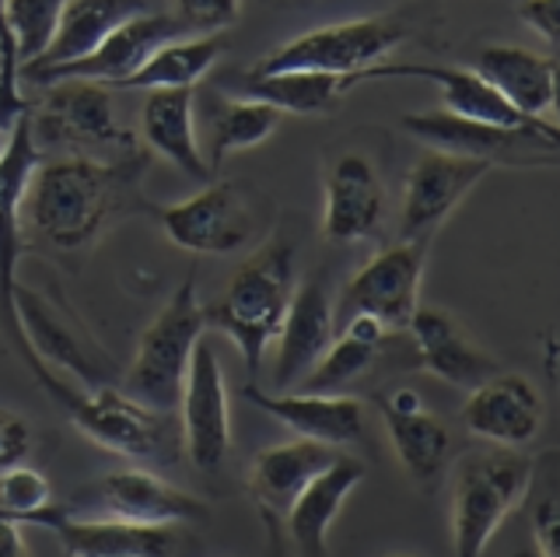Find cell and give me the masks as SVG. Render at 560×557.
Instances as JSON below:
<instances>
[{
	"instance_id": "cell-26",
	"label": "cell",
	"mask_w": 560,
	"mask_h": 557,
	"mask_svg": "<svg viewBox=\"0 0 560 557\" xmlns=\"http://www.w3.org/2000/svg\"><path fill=\"white\" fill-rule=\"evenodd\" d=\"M518 113L542 119L557 106V60L525 46H487L472 67Z\"/></svg>"
},
{
	"instance_id": "cell-30",
	"label": "cell",
	"mask_w": 560,
	"mask_h": 557,
	"mask_svg": "<svg viewBox=\"0 0 560 557\" xmlns=\"http://www.w3.org/2000/svg\"><path fill=\"white\" fill-rule=\"evenodd\" d=\"M368 81L364 74H319V71H280V74H242L238 78V98H256L273 106L280 116H315L329 113L337 102Z\"/></svg>"
},
{
	"instance_id": "cell-20",
	"label": "cell",
	"mask_w": 560,
	"mask_h": 557,
	"mask_svg": "<svg viewBox=\"0 0 560 557\" xmlns=\"http://www.w3.org/2000/svg\"><path fill=\"white\" fill-rule=\"evenodd\" d=\"M368 466L354 456H337L323 474H315L302 495L291 501L284 512L288 539L294 547V557H329V526L340 515L350 491L364 480Z\"/></svg>"
},
{
	"instance_id": "cell-29",
	"label": "cell",
	"mask_w": 560,
	"mask_h": 557,
	"mask_svg": "<svg viewBox=\"0 0 560 557\" xmlns=\"http://www.w3.org/2000/svg\"><path fill=\"white\" fill-rule=\"evenodd\" d=\"M144 11H148V0H67L60 25L52 32V43L46 46V54L35 63L22 67L18 74L43 71V67H57V63L92 54L113 28H119L122 22H130Z\"/></svg>"
},
{
	"instance_id": "cell-4",
	"label": "cell",
	"mask_w": 560,
	"mask_h": 557,
	"mask_svg": "<svg viewBox=\"0 0 560 557\" xmlns=\"http://www.w3.org/2000/svg\"><path fill=\"white\" fill-rule=\"evenodd\" d=\"M203 329H207V316L197 299V277L189 274L165 302V309L154 316V323L144 329L130 369L122 372L119 393H127L148 410L172 414L179 407L183 382Z\"/></svg>"
},
{
	"instance_id": "cell-31",
	"label": "cell",
	"mask_w": 560,
	"mask_h": 557,
	"mask_svg": "<svg viewBox=\"0 0 560 557\" xmlns=\"http://www.w3.org/2000/svg\"><path fill=\"white\" fill-rule=\"evenodd\" d=\"M224 54V39L221 36H183L172 39L165 46H158L154 54L137 67L130 78H122L113 84L116 92L122 89H197V81L210 74Z\"/></svg>"
},
{
	"instance_id": "cell-18",
	"label": "cell",
	"mask_w": 560,
	"mask_h": 557,
	"mask_svg": "<svg viewBox=\"0 0 560 557\" xmlns=\"http://www.w3.org/2000/svg\"><path fill=\"white\" fill-rule=\"evenodd\" d=\"M242 396L262 414L277 417L280 425L291 428L298 439L323 442V445H354L364 439V404L354 396L340 393H262L259 386H245Z\"/></svg>"
},
{
	"instance_id": "cell-22",
	"label": "cell",
	"mask_w": 560,
	"mask_h": 557,
	"mask_svg": "<svg viewBox=\"0 0 560 557\" xmlns=\"http://www.w3.org/2000/svg\"><path fill=\"white\" fill-rule=\"evenodd\" d=\"M385 214V189L364 154H343L326 176L323 235L329 242H358L378 232Z\"/></svg>"
},
{
	"instance_id": "cell-3",
	"label": "cell",
	"mask_w": 560,
	"mask_h": 557,
	"mask_svg": "<svg viewBox=\"0 0 560 557\" xmlns=\"http://www.w3.org/2000/svg\"><path fill=\"white\" fill-rule=\"evenodd\" d=\"M536 463L515 449L469 452L452 477V550L483 557L487 544L533 491Z\"/></svg>"
},
{
	"instance_id": "cell-40",
	"label": "cell",
	"mask_w": 560,
	"mask_h": 557,
	"mask_svg": "<svg viewBox=\"0 0 560 557\" xmlns=\"http://www.w3.org/2000/svg\"><path fill=\"white\" fill-rule=\"evenodd\" d=\"M0 557H28L25 536H22V522L0 519Z\"/></svg>"
},
{
	"instance_id": "cell-45",
	"label": "cell",
	"mask_w": 560,
	"mask_h": 557,
	"mask_svg": "<svg viewBox=\"0 0 560 557\" xmlns=\"http://www.w3.org/2000/svg\"><path fill=\"white\" fill-rule=\"evenodd\" d=\"M0 519H8V515H4V512H0Z\"/></svg>"
},
{
	"instance_id": "cell-2",
	"label": "cell",
	"mask_w": 560,
	"mask_h": 557,
	"mask_svg": "<svg viewBox=\"0 0 560 557\" xmlns=\"http://www.w3.org/2000/svg\"><path fill=\"white\" fill-rule=\"evenodd\" d=\"M291 246L284 239H273L267 250L235 270L224 299L214 309H203L207 323H214L221 334L232 337L249 375L259 372L262 355L280 334V323H284L291 305Z\"/></svg>"
},
{
	"instance_id": "cell-1",
	"label": "cell",
	"mask_w": 560,
	"mask_h": 557,
	"mask_svg": "<svg viewBox=\"0 0 560 557\" xmlns=\"http://www.w3.org/2000/svg\"><path fill=\"white\" fill-rule=\"evenodd\" d=\"M137 162H98L88 154L60 162H39L28 179L25 204L28 221L49 246L84 250L109 224L122 204H130Z\"/></svg>"
},
{
	"instance_id": "cell-16",
	"label": "cell",
	"mask_w": 560,
	"mask_h": 557,
	"mask_svg": "<svg viewBox=\"0 0 560 557\" xmlns=\"http://www.w3.org/2000/svg\"><path fill=\"white\" fill-rule=\"evenodd\" d=\"M375 407L389 428L393 449L417 487H431L442 480L452 460V434L438 417L424 407L413 390H389L375 396Z\"/></svg>"
},
{
	"instance_id": "cell-5",
	"label": "cell",
	"mask_w": 560,
	"mask_h": 557,
	"mask_svg": "<svg viewBox=\"0 0 560 557\" xmlns=\"http://www.w3.org/2000/svg\"><path fill=\"white\" fill-rule=\"evenodd\" d=\"M43 162L39 154V141L32 134V116L28 109L11 124V137L8 148L0 154V326L11 340V347L18 351V358L25 361V369L32 372V379L39 382L49 369L35 358V351L25 340V329L14 316V288H18V259H22V204H25V189L35 165Z\"/></svg>"
},
{
	"instance_id": "cell-42",
	"label": "cell",
	"mask_w": 560,
	"mask_h": 557,
	"mask_svg": "<svg viewBox=\"0 0 560 557\" xmlns=\"http://www.w3.org/2000/svg\"><path fill=\"white\" fill-rule=\"evenodd\" d=\"M515 557H547V554H539V547H522L515 550Z\"/></svg>"
},
{
	"instance_id": "cell-6",
	"label": "cell",
	"mask_w": 560,
	"mask_h": 557,
	"mask_svg": "<svg viewBox=\"0 0 560 557\" xmlns=\"http://www.w3.org/2000/svg\"><path fill=\"white\" fill-rule=\"evenodd\" d=\"M39 386L74 421V428L84 439H92L95 445L130 460H165L162 452H165L168 414L140 407L137 399L113 386H95L92 393H78L52 369L39 379Z\"/></svg>"
},
{
	"instance_id": "cell-39",
	"label": "cell",
	"mask_w": 560,
	"mask_h": 557,
	"mask_svg": "<svg viewBox=\"0 0 560 557\" xmlns=\"http://www.w3.org/2000/svg\"><path fill=\"white\" fill-rule=\"evenodd\" d=\"M518 19L550 46L560 43V0H522Z\"/></svg>"
},
{
	"instance_id": "cell-14",
	"label": "cell",
	"mask_w": 560,
	"mask_h": 557,
	"mask_svg": "<svg viewBox=\"0 0 560 557\" xmlns=\"http://www.w3.org/2000/svg\"><path fill=\"white\" fill-rule=\"evenodd\" d=\"M490 169L494 165L483 159H466V154L448 151H428L424 159H417L407 186H402L399 239H431L438 224L469 197V189Z\"/></svg>"
},
{
	"instance_id": "cell-11",
	"label": "cell",
	"mask_w": 560,
	"mask_h": 557,
	"mask_svg": "<svg viewBox=\"0 0 560 557\" xmlns=\"http://www.w3.org/2000/svg\"><path fill=\"white\" fill-rule=\"evenodd\" d=\"M183 36H189V32L175 14L144 11V14H137V19L122 22L119 28H113L92 54L57 63V67H43V71H25V78L32 84L95 81V84H105V89H113V84H119L122 78H130L158 46L183 39Z\"/></svg>"
},
{
	"instance_id": "cell-38",
	"label": "cell",
	"mask_w": 560,
	"mask_h": 557,
	"mask_svg": "<svg viewBox=\"0 0 560 557\" xmlns=\"http://www.w3.org/2000/svg\"><path fill=\"white\" fill-rule=\"evenodd\" d=\"M533 533H536L539 554L560 557V498H557L553 487L536 501V509H533Z\"/></svg>"
},
{
	"instance_id": "cell-9",
	"label": "cell",
	"mask_w": 560,
	"mask_h": 557,
	"mask_svg": "<svg viewBox=\"0 0 560 557\" xmlns=\"http://www.w3.org/2000/svg\"><path fill=\"white\" fill-rule=\"evenodd\" d=\"M179 410H183V449L192 469L203 477H218L228 456H232V414H228V386H224L221 361L203 337L189 361Z\"/></svg>"
},
{
	"instance_id": "cell-32",
	"label": "cell",
	"mask_w": 560,
	"mask_h": 557,
	"mask_svg": "<svg viewBox=\"0 0 560 557\" xmlns=\"http://www.w3.org/2000/svg\"><path fill=\"white\" fill-rule=\"evenodd\" d=\"M277 127H280V113L273 106H267V102H256V98L214 102V106H210V116H207L210 169H218L228 154L262 144Z\"/></svg>"
},
{
	"instance_id": "cell-17",
	"label": "cell",
	"mask_w": 560,
	"mask_h": 557,
	"mask_svg": "<svg viewBox=\"0 0 560 557\" xmlns=\"http://www.w3.org/2000/svg\"><path fill=\"white\" fill-rule=\"evenodd\" d=\"M375 78H424V81L438 84V92H442V102H445V113L477 119V124L508 127V130H557V124L518 113L501 92H494L477 71H466V67L375 63V67H368V81H375Z\"/></svg>"
},
{
	"instance_id": "cell-7",
	"label": "cell",
	"mask_w": 560,
	"mask_h": 557,
	"mask_svg": "<svg viewBox=\"0 0 560 557\" xmlns=\"http://www.w3.org/2000/svg\"><path fill=\"white\" fill-rule=\"evenodd\" d=\"M407 39V28L396 19H354L312 28L262 57L253 74H280V71H319V74H364L385 54Z\"/></svg>"
},
{
	"instance_id": "cell-28",
	"label": "cell",
	"mask_w": 560,
	"mask_h": 557,
	"mask_svg": "<svg viewBox=\"0 0 560 557\" xmlns=\"http://www.w3.org/2000/svg\"><path fill=\"white\" fill-rule=\"evenodd\" d=\"M337 456L340 452L332 445L308 442V439H294L284 445L262 449L253 463V477H249L259 512H270L277 519H284L291 501L302 495V487L315 474H323V469Z\"/></svg>"
},
{
	"instance_id": "cell-27",
	"label": "cell",
	"mask_w": 560,
	"mask_h": 557,
	"mask_svg": "<svg viewBox=\"0 0 560 557\" xmlns=\"http://www.w3.org/2000/svg\"><path fill=\"white\" fill-rule=\"evenodd\" d=\"M14 316L22 323L25 340L35 351V358H39L46 369H67L78 379H84L88 386H105V375L109 372L98 364L92 347H88L74 329L52 312V305L39 299V294L18 285L14 288Z\"/></svg>"
},
{
	"instance_id": "cell-13",
	"label": "cell",
	"mask_w": 560,
	"mask_h": 557,
	"mask_svg": "<svg viewBox=\"0 0 560 557\" xmlns=\"http://www.w3.org/2000/svg\"><path fill=\"white\" fill-rule=\"evenodd\" d=\"M399 127L431 151L466 154V159H483L490 165L522 162L539 148L557 151L560 144V130H508V127L477 124V119L455 116L445 109L407 113L399 119Z\"/></svg>"
},
{
	"instance_id": "cell-8",
	"label": "cell",
	"mask_w": 560,
	"mask_h": 557,
	"mask_svg": "<svg viewBox=\"0 0 560 557\" xmlns=\"http://www.w3.org/2000/svg\"><path fill=\"white\" fill-rule=\"evenodd\" d=\"M431 239H399L350 277L332 316H375L385 329H407L413 309L420 305V274H424Z\"/></svg>"
},
{
	"instance_id": "cell-34",
	"label": "cell",
	"mask_w": 560,
	"mask_h": 557,
	"mask_svg": "<svg viewBox=\"0 0 560 557\" xmlns=\"http://www.w3.org/2000/svg\"><path fill=\"white\" fill-rule=\"evenodd\" d=\"M378 347L382 344L361 340L343 329L337 340H329L323 358L312 364V372L298 382V393H340L343 386H350V382L372 369Z\"/></svg>"
},
{
	"instance_id": "cell-35",
	"label": "cell",
	"mask_w": 560,
	"mask_h": 557,
	"mask_svg": "<svg viewBox=\"0 0 560 557\" xmlns=\"http://www.w3.org/2000/svg\"><path fill=\"white\" fill-rule=\"evenodd\" d=\"M0 512L22 526H46L52 512V487L46 474L18 463L0 474Z\"/></svg>"
},
{
	"instance_id": "cell-19",
	"label": "cell",
	"mask_w": 560,
	"mask_h": 557,
	"mask_svg": "<svg viewBox=\"0 0 560 557\" xmlns=\"http://www.w3.org/2000/svg\"><path fill=\"white\" fill-rule=\"evenodd\" d=\"M332 299L326 288V277L315 274L291 291L288 316L280 323V351H277V369H273V390L291 393L302 382L312 364L323 358V351L332 340Z\"/></svg>"
},
{
	"instance_id": "cell-37",
	"label": "cell",
	"mask_w": 560,
	"mask_h": 557,
	"mask_svg": "<svg viewBox=\"0 0 560 557\" xmlns=\"http://www.w3.org/2000/svg\"><path fill=\"white\" fill-rule=\"evenodd\" d=\"M32 445H35V434L25 417L14 410H0V474L18 463H25Z\"/></svg>"
},
{
	"instance_id": "cell-24",
	"label": "cell",
	"mask_w": 560,
	"mask_h": 557,
	"mask_svg": "<svg viewBox=\"0 0 560 557\" xmlns=\"http://www.w3.org/2000/svg\"><path fill=\"white\" fill-rule=\"evenodd\" d=\"M407 329L413 337L420 369L452 382V386L472 390V386H480L487 375L498 372V364L490 361L480 347H472L459 329V323H455L442 309H420L417 305Z\"/></svg>"
},
{
	"instance_id": "cell-36",
	"label": "cell",
	"mask_w": 560,
	"mask_h": 557,
	"mask_svg": "<svg viewBox=\"0 0 560 557\" xmlns=\"http://www.w3.org/2000/svg\"><path fill=\"white\" fill-rule=\"evenodd\" d=\"M172 4L189 36H221L242 14V0H172Z\"/></svg>"
},
{
	"instance_id": "cell-15",
	"label": "cell",
	"mask_w": 560,
	"mask_h": 557,
	"mask_svg": "<svg viewBox=\"0 0 560 557\" xmlns=\"http://www.w3.org/2000/svg\"><path fill=\"white\" fill-rule=\"evenodd\" d=\"M463 428L498 449L529 445L542 428V399L518 372H494L469 390L463 404Z\"/></svg>"
},
{
	"instance_id": "cell-33",
	"label": "cell",
	"mask_w": 560,
	"mask_h": 557,
	"mask_svg": "<svg viewBox=\"0 0 560 557\" xmlns=\"http://www.w3.org/2000/svg\"><path fill=\"white\" fill-rule=\"evenodd\" d=\"M63 8L67 0H0V19H4V32L18 71L46 54L52 32L60 25Z\"/></svg>"
},
{
	"instance_id": "cell-43",
	"label": "cell",
	"mask_w": 560,
	"mask_h": 557,
	"mask_svg": "<svg viewBox=\"0 0 560 557\" xmlns=\"http://www.w3.org/2000/svg\"><path fill=\"white\" fill-rule=\"evenodd\" d=\"M8 137H11V127L0 124V154H4V148H8Z\"/></svg>"
},
{
	"instance_id": "cell-41",
	"label": "cell",
	"mask_w": 560,
	"mask_h": 557,
	"mask_svg": "<svg viewBox=\"0 0 560 557\" xmlns=\"http://www.w3.org/2000/svg\"><path fill=\"white\" fill-rule=\"evenodd\" d=\"M262 522H267V557H284V522L270 512H262Z\"/></svg>"
},
{
	"instance_id": "cell-10",
	"label": "cell",
	"mask_w": 560,
	"mask_h": 557,
	"mask_svg": "<svg viewBox=\"0 0 560 557\" xmlns=\"http://www.w3.org/2000/svg\"><path fill=\"white\" fill-rule=\"evenodd\" d=\"M162 229L172 246L197 256L238 253L256 232V214L235 183H210L162 211Z\"/></svg>"
},
{
	"instance_id": "cell-12",
	"label": "cell",
	"mask_w": 560,
	"mask_h": 557,
	"mask_svg": "<svg viewBox=\"0 0 560 557\" xmlns=\"http://www.w3.org/2000/svg\"><path fill=\"white\" fill-rule=\"evenodd\" d=\"M39 113H32L35 141H60L74 148H133L127 130L119 127L113 95L95 81H57L46 84Z\"/></svg>"
},
{
	"instance_id": "cell-44",
	"label": "cell",
	"mask_w": 560,
	"mask_h": 557,
	"mask_svg": "<svg viewBox=\"0 0 560 557\" xmlns=\"http://www.w3.org/2000/svg\"><path fill=\"white\" fill-rule=\"evenodd\" d=\"M389 557H417V554H389Z\"/></svg>"
},
{
	"instance_id": "cell-25",
	"label": "cell",
	"mask_w": 560,
	"mask_h": 557,
	"mask_svg": "<svg viewBox=\"0 0 560 557\" xmlns=\"http://www.w3.org/2000/svg\"><path fill=\"white\" fill-rule=\"evenodd\" d=\"M140 130L151 151L168 159L189 179H210L197 141V89H154L140 109Z\"/></svg>"
},
{
	"instance_id": "cell-21",
	"label": "cell",
	"mask_w": 560,
	"mask_h": 557,
	"mask_svg": "<svg viewBox=\"0 0 560 557\" xmlns=\"http://www.w3.org/2000/svg\"><path fill=\"white\" fill-rule=\"evenodd\" d=\"M43 530H52L63 544V557H168L175 550V526H140L122 519H78L70 509L52 504Z\"/></svg>"
},
{
	"instance_id": "cell-23",
	"label": "cell",
	"mask_w": 560,
	"mask_h": 557,
	"mask_svg": "<svg viewBox=\"0 0 560 557\" xmlns=\"http://www.w3.org/2000/svg\"><path fill=\"white\" fill-rule=\"evenodd\" d=\"M105 515L140 526H179V522L203 519V504L162 480L151 469H116L105 474L95 487Z\"/></svg>"
}]
</instances>
